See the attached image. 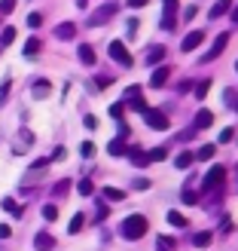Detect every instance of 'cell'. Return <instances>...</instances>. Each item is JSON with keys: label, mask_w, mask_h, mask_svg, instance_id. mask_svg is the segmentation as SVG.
Here are the masks:
<instances>
[{"label": "cell", "mask_w": 238, "mask_h": 251, "mask_svg": "<svg viewBox=\"0 0 238 251\" xmlns=\"http://www.w3.org/2000/svg\"><path fill=\"white\" fill-rule=\"evenodd\" d=\"M183 202H190V205L198 202V193H195V190H183Z\"/></svg>", "instance_id": "cell-38"}, {"label": "cell", "mask_w": 238, "mask_h": 251, "mask_svg": "<svg viewBox=\"0 0 238 251\" xmlns=\"http://www.w3.org/2000/svg\"><path fill=\"white\" fill-rule=\"evenodd\" d=\"M211 123H214V114H208V110H198L195 114V129H208Z\"/></svg>", "instance_id": "cell-17"}, {"label": "cell", "mask_w": 238, "mask_h": 251, "mask_svg": "<svg viewBox=\"0 0 238 251\" xmlns=\"http://www.w3.org/2000/svg\"><path fill=\"white\" fill-rule=\"evenodd\" d=\"M134 187H137V190H150V181H147V178H137Z\"/></svg>", "instance_id": "cell-40"}, {"label": "cell", "mask_w": 238, "mask_h": 251, "mask_svg": "<svg viewBox=\"0 0 238 251\" xmlns=\"http://www.w3.org/2000/svg\"><path fill=\"white\" fill-rule=\"evenodd\" d=\"M113 12H116V6H113V3H110V6H101V9H98V16H92V19H89V25H104L107 19H113Z\"/></svg>", "instance_id": "cell-10"}, {"label": "cell", "mask_w": 238, "mask_h": 251, "mask_svg": "<svg viewBox=\"0 0 238 251\" xmlns=\"http://www.w3.org/2000/svg\"><path fill=\"white\" fill-rule=\"evenodd\" d=\"M162 58H165V46H153V49L147 52V61H150V65H156V61H162Z\"/></svg>", "instance_id": "cell-19"}, {"label": "cell", "mask_w": 238, "mask_h": 251, "mask_svg": "<svg viewBox=\"0 0 238 251\" xmlns=\"http://www.w3.org/2000/svg\"><path fill=\"white\" fill-rule=\"evenodd\" d=\"M211 89V80H202V83H195V98H205Z\"/></svg>", "instance_id": "cell-29"}, {"label": "cell", "mask_w": 238, "mask_h": 251, "mask_svg": "<svg viewBox=\"0 0 238 251\" xmlns=\"http://www.w3.org/2000/svg\"><path fill=\"white\" fill-rule=\"evenodd\" d=\"M16 9V0H0V16H9Z\"/></svg>", "instance_id": "cell-31"}, {"label": "cell", "mask_w": 238, "mask_h": 251, "mask_svg": "<svg viewBox=\"0 0 238 251\" xmlns=\"http://www.w3.org/2000/svg\"><path fill=\"white\" fill-rule=\"evenodd\" d=\"M31 92H34V98H46L49 92H52V83H49V80H37Z\"/></svg>", "instance_id": "cell-13"}, {"label": "cell", "mask_w": 238, "mask_h": 251, "mask_svg": "<svg viewBox=\"0 0 238 251\" xmlns=\"http://www.w3.org/2000/svg\"><path fill=\"white\" fill-rule=\"evenodd\" d=\"M147 227H150V224H147L144 215H129L122 221V236H125V239H141V236L147 233Z\"/></svg>", "instance_id": "cell-1"}, {"label": "cell", "mask_w": 238, "mask_h": 251, "mask_svg": "<svg viewBox=\"0 0 238 251\" xmlns=\"http://www.w3.org/2000/svg\"><path fill=\"white\" fill-rule=\"evenodd\" d=\"M129 156H131V162H134L137 169H147L150 166V156L144 153V150H129Z\"/></svg>", "instance_id": "cell-16"}, {"label": "cell", "mask_w": 238, "mask_h": 251, "mask_svg": "<svg viewBox=\"0 0 238 251\" xmlns=\"http://www.w3.org/2000/svg\"><path fill=\"white\" fill-rule=\"evenodd\" d=\"M34 248H37V251H52V248H55V239H52L49 233H37Z\"/></svg>", "instance_id": "cell-9"}, {"label": "cell", "mask_w": 238, "mask_h": 251, "mask_svg": "<svg viewBox=\"0 0 238 251\" xmlns=\"http://www.w3.org/2000/svg\"><path fill=\"white\" fill-rule=\"evenodd\" d=\"M144 117H147V126H150V129H168V117L162 114V110L147 107V110H144Z\"/></svg>", "instance_id": "cell-3"}, {"label": "cell", "mask_w": 238, "mask_h": 251, "mask_svg": "<svg viewBox=\"0 0 238 251\" xmlns=\"http://www.w3.org/2000/svg\"><path fill=\"white\" fill-rule=\"evenodd\" d=\"M6 92H9V80H6L3 86H0V101H3V98H6Z\"/></svg>", "instance_id": "cell-44"}, {"label": "cell", "mask_w": 238, "mask_h": 251, "mask_svg": "<svg viewBox=\"0 0 238 251\" xmlns=\"http://www.w3.org/2000/svg\"><path fill=\"white\" fill-rule=\"evenodd\" d=\"M229 9H232V0H217V3L211 6V19H220V16H226Z\"/></svg>", "instance_id": "cell-11"}, {"label": "cell", "mask_w": 238, "mask_h": 251, "mask_svg": "<svg viewBox=\"0 0 238 251\" xmlns=\"http://www.w3.org/2000/svg\"><path fill=\"white\" fill-rule=\"evenodd\" d=\"M232 138H235V132H232V129H223V132H220V144H229Z\"/></svg>", "instance_id": "cell-37"}, {"label": "cell", "mask_w": 238, "mask_h": 251, "mask_svg": "<svg viewBox=\"0 0 238 251\" xmlns=\"http://www.w3.org/2000/svg\"><path fill=\"white\" fill-rule=\"evenodd\" d=\"M73 34H77V25H73V22H61L58 28H55L58 40H73Z\"/></svg>", "instance_id": "cell-8"}, {"label": "cell", "mask_w": 238, "mask_h": 251, "mask_svg": "<svg viewBox=\"0 0 238 251\" xmlns=\"http://www.w3.org/2000/svg\"><path fill=\"white\" fill-rule=\"evenodd\" d=\"M193 162H195V156H193V153H186V150H183V153H180L177 159H174V166H177V169H190Z\"/></svg>", "instance_id": "cell-20"}, {"label": "cell", "mask_w": 238, "mask_h": 251, "mask_svg": "<svg viewBox=\"0 0 238 251\" xmlns=\"http://www.w3.org/2000/svg\"><path fill=\"white\" fill-rule=\"evenodd\" d=\"M202 40H205V34H202V31H190V34L183 37L180 49H183V52H193V49H198V46H202Z\"/></svg>", "instance_id": "cell-6"}, {"label": "cell", "mask_w": 238, "mask_h": 251, "mask_svg": "<svg viewBox=\"0 0 238 251\" xmlns=\"http://www.w3.org/2000/svg\"><path fill=\"white\" fill-rule=\"evenodd\" d=\"M83 224H86V215H73L70 224H67V233H80V230H83Z\"/></svg>", "instance_id": "cell-22"}, {"label": "cell", "mask_w": 238, "mask_h": 251, "mask_svg": "<svg viewBox=\"0 0 238 251\" xmlns=\"http://www.w3.org/2000/svg\"><path fill=\"white\" fill-rule=\"evenodd\" d=\"M156 248H159V251H174V239H168V236H159Z\"/></svg>", "instance_id": "cell-27"}, {"label": "cell", "mask_w": 238, "mask_h": 251, "mask_svg": "<svg viewBox=\"0 0 238 251\" xmlns=\"http://www.w3.org/2000/svg\"><path fill=\"white\" fill-rule=\"evenodd\" d=\"M77 55H80V61H83V65H95V49H92L89 43H83Z\"/></svg>", "instance_id": "cell-15"}, {"label": "cell", "mask_w": 238, "mask_h": 251, "mask_svg": "<svg viewBox=\"0 0 238 251\" xmlns=\"http://www.w3.org/2000/svg\"><path fill=\"white\" fill-rule=\"evenodd\" d=\"M223 181H226V169H223V166H214V169L208 172V178H205V187H208V190H220Z\"/></svg>", "instance_id": "cell-4"}, {"label": "cell", "mask_w": 238, "mask_h": 251, "mask_svg": "<svg viewBox=\"0 0 238 251\" xmlns=\"http://www.w3.org/2000/svg\"><path fill=\"white\" fill-rule=\"evenodd\" d=\"M165 3V19H162V28L171 31L174 28V12H177V0H162Z\"/></svg>", "instance_id": "cell-7"}, {"label": "cell", "mask_w": 238, "mask_h": 251, "mask_svg": "<svg viewBox=\"0 0 238 251\" xmlns=\"http://www.w3.org/2000/svg\"><path fill=\"white\" fill-rule=\"evenodd\" d=\"M122 114H125V104H113V107H110V117L119 120V123H122Z\"/></svg>", "instance_id": "cell-33"}, {"label": "cell", "mask_w": 238, "mask_h": 251, "mask_svg": "<svg viewBox=\"0 0 238 251\" xmlns=\"http://www.w3.org/2000/svg\"><path fill=\"white\" fill-rule=\"evenodd\" d=\"M232 22H235V25H238V6H235V12H232Z\"/></svg>", "instance_id": "cell-45"}, {"label": "cell", "mask_w": 238, "mask_h": 251, "mask_svg": "<svg viewBox=\"0 0 238 251\" xmlns=\"http://www.w3.org/2000/svg\"><path fill=\"white\" fill-rule=\"evenodd\" d=\"M43 218H46V221H58V208H55V205H46V208H43Z\"/></svg>", "instance_id": "cell-32"}, {"label": "cell", "mask_w": 238, "mask_h": 251, "mask_svg": "<svg viewBox=\"0 0 238 251\" xmlns=\"http://www.w3.org/2000/svg\"><path fill=\"white\" fill-rule=\"evenodd\" d=\"M150 162H153V159H165V147H156V150H150Z\"/></svg>", "instance_id": "cell-36"}, {"label": "cell", "mask_w": 238, "mask_h": 251, "mask_svg": "<svg viewBox=\"0 0 238 251\" xmlns=\"http://www.w3.org/2000/svg\"><path fill=\"white\" fill-rule=\"evenodd\" d=\"M80 153H83V156H92V153H95V144H92V141H83V144H80Z\"/></svg>", "instance_id": "cell-35"}, {"label": "cell", "mask_w": 238, "mask_h": 251, "mask_svg": "<svg viewBox=\"0 0 238 251\" xmlns=\"http://www.w3.org/2000/svg\"><path fill=\"white\" fill-rule=\"evenodd\" d=\"M235 71H238V61H235Z\"/></svg>", "instance_id": "cell-46"}, {"label": "cell", "mask_w": 238, "mask_h": 251, "mask_svg": "<svg viewBox=\"0 0 238 251\" xmlns=\"http://www.w3.org/2000/svg\"><path fill=\"white\" fill-rule=\"evenodd\" d=\"M165 83H168V68H156L153 77H150V86H156V89H159V86H165Z\"/></svg>", "instance_id": "cell-14"}, {"label": "cell", "mask_w": 238, "mask_h": 251, "mask_svg": "<svg viewBox=\"0 0 238 251\" xmlns=\"http://www.w3.org/2000/svg\"><path fill=\"white\" fill-rule=\"evenodd\" d=\"M110 55H113V58L119 61L122 68H131V65H134V61H131V55H129V49L122 46V40H110Z\"/></svg>", "instance_id": "cell-2"}, {"label": "cell", "mask_w": 238, "mask_h": 251, "mask_svg": "<svg viewBox=\"0 0 238 251\" xmlns=\"http://www.w3.org/2000/svg\"><path fill=\"white\" fill-rule=\"evenodd\" d=\"M214 153H217V147H214V144H205L202 150H198V156H195V159H211Z\"/></svg>", "instance_id": "cell-28"}, {"label": "cell", "mask_w": 238, "mask_h": 251, "mask_svg": "<svg viewBox=\"0 0 238 251\" xmlns=\"http://www.w3.org/2000/svg\"><path fill=\"white\" fill-rule=\"evenodd\" d=\"M40 40H37V37H31V40L28 43H24V55H37V52H40Z\"/></svg>", "instance_id": "cell-23"}, {"label": "cell", "mask_w": 238, "mask_h": 251, "mask_svg": "<svg viewBox=\"0 0 238 251\" xmlns=\"http://www.w3.org/2000/svg\"><path fill=\"white\" fill-rule=\"evenodd\" d=\"M67 184H70V181H58V187H55V196H65V193H67Z\"/></svg>", "instance_id": "cell-39"}, {"label": "cell", "mask_w": 238, "mask_h": 251, "mask_svg": "<svg viewBox=\"0 0 238 251\" xmlns=\"http://www.w3.org/2000/svg\"><path fill=\"white\" fill-rule=\"evenodd\" d=\"M12 40H16V28H3V37H0V43H3V46H9Z\"/></svg>", "instance_id": "cell-30"}, {"label": "cell", "mask_w": 238, "mask_h": 251, "mask_svg": "<svg viewBox=\"0 0 238 251\" xmlns=\"http://www.w3.org/2000/svg\"><path fill=\"white\" fill-rule=\"evenodd\" d=\"M3 208L9 211V215H12V218H22V208L16 205V199H9V196H6V199H3Z\"/></svg>", "instance_id": "cell-24"}, {"label": "cell", "mask_w": 238, "mask_h": 251, "mask_svg": "<svg viewBox=\"0 0 238 251\" xmlns=\"http://www.w3.org/2000/svg\"><path fill=\"white\" fill-rule=\"evenodd\" d=\"M104 199H107V202H122L125 193H122V190H116V187H107V190H104Z\"/></svg>", "instance_id": "cell-21"}, {"label": "cell", "mask_w": 238, "mask_h": 251, "mask_svg": "<svg viewBox=\"0 0 238 251\" xmlns=\"http://www.w3.org/2000/svg\"><path fill=\"white\" fill-rule=\"evenodd\" d=\"M211 242H214V233H195L193 236V245L195 248H208Z\"/></svg>", "instance_id": "cell-18"}, {"label": "cell", "mask_w": 238, "mask_h": 251, "mask_svg": "<svg viewBox=\"0 0 238 251\" xmlns=\"http://www.w3.org/2000/svg\"><path fill=\"white\" fill-rule=\"evenodd\" d=\"M28 25H31V28H40V25H43V16H40V12H31V16H28Z\"/></svg>", "instance_id": "cell-34"}, {"label": "cell", "mask_w": 238, "mask_h": 251, "mask_svg": "<svg viewBox=\"0 0 238 251\" xmlns=\"http://www.w3.org/2000/svg\"><path fill=\"white\" fill-rule=\"evenodd\" d=\"M168 224L171 227H186V218L180 215V211H168Z\"/></svg>", "instance_id": "cell-25"}, {"label": "cell", "mask_w": 238, "mask_h": 251, "mask_svg": "<svg viewBox=\"0 0 238 251\" xmlns=\"http://www.w3.org/2000/svg\"><path fill=\"white\" fill-rule=\"evenodd\" d=\"M226 43H229V34H217V37H214V46H211V49H208V55H205V61L220 58V52L226 49Z\"/></svg>", "instance_id": "cell-5"}, {"label": "cell", "mask_w": 238, "mask_h": 251, "mask_svg": "<svg viewBox=\"0 0 238 251\" xmlns=\"http://www.w3.org/2000/svg\"><path fill=\"white\" fill-rule=\"evenodd\" d=\"M9 236H12V230L6 227V224H0V239H9Z\"/></svg>", "instance_id": "cell-41"}, {"label": "cell", "mask_w": 238, "mask_h": 251, "mask_svg": "<svg viewBox=\"0 0 238 251\" xmlns=\"http://www.w3.org/2000/svg\"><path fill=\"white\" fill-rule=\"evenodd\" d=\"M107 153H110V156H122V153H129V147H125V138H116V141H110V144H107Z\"/></svg>", "instance_id": "cell-12"}, {"label": "cell", "mask_w": 238, "mask_h": 251, "mask_svg": "<svg viewBox=\"0 0 238 251\" xmlns=\"http://www.w3.org/2000/svg\"><path fill=\"white\" fill-rule=\"evenodd\" d=\"M77 190H80V196H92V193H95V184H92V181H80Z\"/></svg>", "instance_id": "cell-26"}, {"label": "cell", "mask_w": 238, "mask_h": 251, "mask_svg": "<svg viewBox=\"0 0 238 251\" xmlns=\"http://www.w3.org/2000/svg\"><path fill=\"white\" fill-rule=\"evenodd\" d=\"M195 12H198V9H195V6H190V9L183 12V19H186V22H193V19H195Z\"/></svg>", "instance_id": "cell-42"}, {"label": "cell", "mask_w": 238, "mask_h": 251, "mask_svg": "<svg viewBox=\"0 0 238 251\" xmlns=\"http://www.w3.org/2000/svg\"><path fill=\"white\" fill-rule=\"evenodd\" d=\"M129 6L131 9H141V6H147V0H129Z\"/></svg>", "instance_id": "cell-43"}]
</instances>
